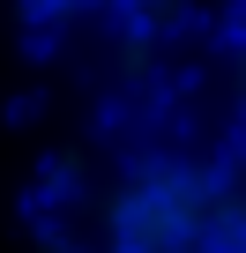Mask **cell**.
Returning <instances> with one entry per match:
<instances>
[{
  "label": "cell",
  "mask_w": 246,
  "mask_h": 253,
  "mask_svg": "<svg viewBox=\"0 0 246 253\" xmlns=\"http://www.w3.org/2000/svg\"><path fill=\"white\" fill-rule=\"evenodd\" d=\"M38 253H239V164L201 149H142L90 201V246L45 231Z\"/></svg>",
  "instance_id": "cell-1"
},
{
  "label": "cell",
  "mask_w": 246,
  "mask_h": 253,
  "mask_svg": "<svg viewBox=\"0 0 246 253\" xmlns=\"http://www.w3.org/2000/svg\"><path fill=\"white\" fill-rule=\"evenodd\" d=\"M104 8H119V0H23V23L60 30V23H82V15H104Z\"/></svg>",
  "instance_id": "cell-2"
},
{
  "label": "cell",
  "mask_w": 246,
  "mask_h": 253,
  "mask_svg": "<svg viewBox=\"0 0 246 253\" xmlns=\"http://www.w3.org/2000/svg\"><path fill=\"white\" fill-rule=\"evenodd\" d=\"M119 75H127V82H149L157 75V38H142V30H127V23H119Z\"/></svg>",
  "instance_id": "cell-3"
}]
</instances>
